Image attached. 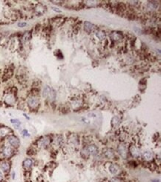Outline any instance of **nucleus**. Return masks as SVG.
Segmentation results:
<instances>
[{
    "mask_svg": "<svg viewBox=\"0 0 161 182\" xmlns=\"http://www.w3.org/2000/svg\"><path fill=\"white\" fill-rule=\"evenodd\" d=\"M108 171L112 175L114 176H119L121 173L120 167L116 164H111L108 167Z\"/></svg>",
    "mask_w": 161,
    "mask_h": 182,
    "instance_id": "nucleus-9",
    "label": "nucleus"
},
{
    "mask_svg": "<svg viewBox=\"0 0 161 182\" xmlns=\"http://www.w3.org/2000/svg\"><path fill=\"white\" fill-rule=\"evenodd\" d=\"M98 154V148L95 145H89L85 147L82 150V155L85 158H88L89 156H96Z\"/></svg>",
    "mask_w": 161,
    "mask_h": 182,
    "instance_id": "nucleus-1",
    "label": "nucleus"
},
{
    "mask_svg": "<svg viewBox=\"0 0 161 182\" xmlns=\"http://www.w3.org/2000/svg\"><path fill=\"white\" fill-rule=\"evenodd\" d=\"M26 26H27L26 23H18V26L20 27V28H23V27H25Z\"/></svg>",
    "mask_w": 161,
    "mask_h": 182,
    "instance_id": "nucleus-24",
    "label": "nucleus"
},
{
    "mask_svg": "<svg viewBox=\"0 0 161 182\" xmlns=\"http://www.w3.org/2000/svg\"><path fill=\"white\" fill-rule=\"evenodd\" d=\"M117 152L120 156L123 159H126L129 155V150H128L127 146L123 143H121L118 145L117 147Z\"/></svg>",
    "mask_w": 161,
    "mask_h": 182,
    "instance_id": "nucleus-7",
    "label": "nucleus"
},
{
    "mask_svg": "<svg viewBox=\"0 0 161 182\" xmlns=\"http://www.w3.org/2000/svg\"><path fill=\"white\" fill-rule=\"evenodd\" d=\"M42 96H43L45 99H48L50 102L52 101H54L56 99V93L53 88H51L50 87L45 86L43 88V91H42Z\"/></svg>",
    "mask_w": 161,
    "mask_h": 182,
    "instance_id": "nucleus-2",
    "label": "nucleus"
},
{
    "mask_svg": "<svg viewBox=\"0 0 161 182\" xmlns=\"http://www.w3.org/2000/svg\"><path fill=\"white\" fill-rule=\"evenodd\" d=\"M96 35H97V37L100 40L104 39L105 37V33L102 32V31H98V32L96 33Z\"/></svg>",
    "mask_w": 161,
    "mask_h": 182,
    "instance_id": "nucleus-20",
    "label": "nucleus"
},
{
    "mask_svg": "<svg viewBox=\"0 0 161 182\" xmlns=\"http://www.w3.org/2000/svg\"><path fill=\"white\" fill-rule=\"evenodd\" d=\"M11 134H12V130L10 128L6 127V126L0 127V140L11 135Z\"/></svg>",
    "mask_w": 161,
    "mask_h": 182,
    "instance_id": "nucleus-11",
    "label": "nucleus"
},
{
    "mask_svg": "<svg viewBox=\"0 0 161 182\" xmlns=\"http://www.w3.org/2000/svg\"><path fill=\"white\" fill-rule=\"evenodd\" d=\"M34 161L31 158H25L24 161H23V168L25 171H30L32 169L33 166H34Z\"/></svg>",
    "mask_w": 161,
    "mask_h": 182,
    "instance_id": "nucleus-10",
    "label": "nucleus"
},
{
    "mask_svg": "<svg viewBox=\"0 0 161 182\" xmlns=\"http://www.w3.org/2000/svg\"><path fill=\"white\" fill-rule=\"evenodd\" d=\"M111 124H112V126H114V127L117 126L118 125L120 124V119L118 118L117 117H114L113 119H112Z\"/></svg>",
    "mask_w": 161,
    "mask_h": 182,
    "instance_id": "nucleus-18",
    "label": "nucleus"
},
{
    "mask_svg": "<svg viewBox=\"0 0 161 182\" xmlns=\"http://www.w3.org/2000/svg\"><path fill=\"white\" fill-rule=\"evenodd\" d=\"M24 116L25 117V118H27V119H28V120H30V118H29V117H28V116H27L26 114H25V113H24Z\"/></svg>",
    "mask_w": 161,
    "mask_h": 182,
    "instance_id": "nucleus-28",
    "label": "nucleus"
},
{
    "mask_svg": "<svg viewBox=\"0 0 161 182\" xmlns=\"http://www.w3.org/2000/svg\"><path fill=\"white\" fill-rule=\"evenodd\" d=\"M21 134L23 137H29L30 136H31L27 129H23V130L21 131Z\"/></svg>",
    "mask_w": 161,
    "mask_h": 182,
    "instance_id": "nucleus-22",
    "label": "nucleus"
},
{
    "mask_svg": "<svg viewBox=\"0 0 161 182\" xmlns=\"http://www.w3.org/2000/svg\"><path fill=\"white\" fill-rule=\"evenodd\" d=\"M95 26L94 25H93L92 23H88V22H86V23H84V28H85V31H86L87 32H91V31H94V29H95Z\"/></svg>",
    "mask_w": 161,
    "mask_h": 182,
    "instance_id": "nucleus-15",
    "label": "nucleus"
},
{
    "mask_svg": "<svg viewBox=\"0 0 161 182\" xmlns=\"http://www.w3.org/2000/svg\"><path fill=\"white\" fill-rule=\"evenodd\" d=\"M109 182H123V180L118 176H114L110 179Z\"/></svg>",
    "mask_w": 161,
    "mask_h": 182,
    "instance_id": "nucleus-21",
    "label": "nucleus"
},
{
    "mask_svg": "<svg viewBox=\"0 0 161 182\" xmlns=\"http://www.w3.org/2000/svg\"><path fill=\"white\" fill-rule=\"evenodd\" d=\"M39 104H40V101L39 97L36 95H31L28 98L27 104L31 110H37L39 107Z\"/></svg>",
    "mask_w": 161,
    "mask_h": 182,
    "instance_id": "nucleus-3",
    "label": "nucleus"
},
{
    "mask_svg": "<svg viewBox=\"0 0 161 182\" xmlns=\"http://www.w3.org/2000/svg\"><path fill=\"white\" fill-rule=\"evenodd\" d=\"M7 142L8 144L12 147L13 148H18L20 146V140L17 136L14 135V134H11V135L7 137Z\"/></svg>",
    "mask_w": 161,
    "mask_h": 182,
    "instance_id": "nucleus-5",
    "label": "nucleus"
},
{
    "mask_svg": "<svg viewBox=\"0 0 161 182\" xmlns=\"http://www.w3.org/2000/svg\"><path fill=\"white\" fill-rule=\"evenodd\" d=\"M11 123L13 126H14L16 129H20L22 125L21 121H20V120H18V119H11Z\"/></svg>",
    "mask_w": 161,
    "mask_h": 182,
    "instance_id": "nucleus-17",
    "label": "nucleus"
},
{
    "mask_svg": "<svg viewBox=\"0 0 161 182\" xmlns=\"http://www.w3.org/2000/svg\"><path fill=\"white\" fill-rule=\"evenodd\" d=\"M16 102V99L14 95L8 94L5 98V102L8 105H13Z\"/></svg>",
    "mask_w": 161,
    "mask_h": 182,
    "instance_id": "nucleus-14",
    "label": "nucleus"
},
{
    "mask_svg": "<svg viewBox=\"0 0 161 182\" xmlns=\"http://www.w3.org/2000/svg\"><path fill=\"white\" fill-rule=\"evenodd\" d=\"M1 154L5 159H9L11 158L14 155V148L11 147L8 144L2 146L1 148Z\"/></svg>",
    "mask_w": 161,
    "mask_h": 182,
    "instance_id": "nucleus-4",
    "label": "nucleus"
},
{
    "mask_svg": "<svg viewBox=\"0 0 161 182\" xmlns=\"http://www.w3.org/2000/svg\"><path fill=\"white\" fill-rule=\"evenodd\" d=\"M151 182H160V179H154V180H152Z\"/></svg>",
    "mask_w": 161,
    "mask_h": 182,
    "instance_id": "nucleus-27",
    "label": "nucleus"
},
{
    "mask_svg": "<svg viewBox=\"0 0 161 182\" xmlns=\"http://www.w3.org/2000/svg\"><path fill=\"white\" fill-rule=\"evenodd\" d=\"M111 38H112V39H113V40H116L120 39L121 37H122V36H121L120 34H119V33L114 32L113 34H111Z\"/></svg>",
    "mask_w": 161,
    "mask_h": 182,
    "instance_id": "nucleus-19",
    "label": "nucleus"
},
{
    "mask_svg": "<svg viewBox=\"0 0 161 182\" xmlns=\"http://www.w3.org/2000/svg\"><path fill=\"white\" fill-rule=\"evenodd\" d=\"M52 9H53V11H56V12H59V13H60L61 12V11L60 10H58V8H54V7H53L52 8Z\"/></svg>",
    "mask_w": 161,
    "mask_h": 182,
    "instance_id": "nucleus-26",
    "label": "nucleus"
},
{
    "mask_svg": "<svg viewBox=\"0 0 161 182\" xmlns=\"http://www.w3.org/2000/svg\"><path fill=\"white\" fill-rule=\"evenodd\" d=\"M15 177H16V173H15V172H14V171H13V172H11L12 179H14V178H15Z\"/></svg>",
    "mask_w": 161,
    "mask_h": 182,
    "instance_id": "nucleus-25",
    "label": "nucleus"
},
{
    "mask_svg": "<svg viewBox=\"0 0 161 182\" xmlns=\"http://www.w3.org/2000/svg\"><path fill=\"white\" fill-rule=\"evenodd\" d=\"M143 158L146 161H150L154 158V155H153V153L151 152L146 151L144 152L143 154Z\"/></svg>",
    "mask_w": 161,
    "mask_h": 182,
    "instance_id": "nucleus-16",
    "label": "nucleus"
},
{
    "mask_svg": "<svg viewBox=\"0 0 161 182\" xmlns=\"http://www.w3.org/2000/svg\"><path fill=\"white\" fill-rule=\"evenodd\" d=\"M129 152H130V154L132 155V156L134 157V158H139V157L140 156V155H141L140 149H139L137 146L133 145L129 147Z\"/></svg>",
    "mask_w": 161,
    "mask_h": 182,
    "instance_id": "nucleus-12",
    "label": "nucleus"
},
{
    "mask_svg": "<svg viewBox=\"0 0 161 182\" xmlns=\"http://www.w3.org/2000/svg\"><path fill=\"white\" fill-rule=\"evenodd\" d=\"M103 155L105 158H108V159H112L115 157L114 151L111 148H106V149L103 150Z\"/></svg>",
    "mask_w": 161,
    "mask_h": 182,
    "instance_id": "nucleus-13",
    "label": "nucleus"
},
{
    "mask_svg": "<svg viewBox=\"0 0 161 182\" xmlns=\"http://www.w3.org/2000/svg\"><path fill=\"white\" fill-rule=\"evenodd\" d=\"M51 143V138L49 136H44L38 140V145L42 148L48 147Z\"/></svg>",
    "mask_w": 161,
    "mask_h": 182,
    "instance_id": "nucleus-8",
    "label": "nucleus"
},
{
    "mask_svg": "<svg viewBox=\"0 0 161 182\" xmlns=\"http://www.w3.org/2000/svg\"><path fill=\"white\" fill-rule=\"evenodd\" d=\"M4 174L0 171V182H3V181H4Z\"/></svg>",
    "mask_w": 161,
    "mask_h": 182,
    "instance_id": "nucleus-23",
    "label": "nucleus"
},
{
    "mask_svg": "<svg viewBox=\"0 0 161 182\" xmlns=\"http://www.w3.org/2000/svg\"><path fill=\"white\" fill-rule=\"evenodd\" d=\"M11 162L8 159H2L0 161V171L3 174H8L11 171Z\"/></svg>",
    "mask_w": 161,
    "mask_h": 182,
    "instance_id": "nucleus-6",
    "label": "nucleus"
}]
</instances>
